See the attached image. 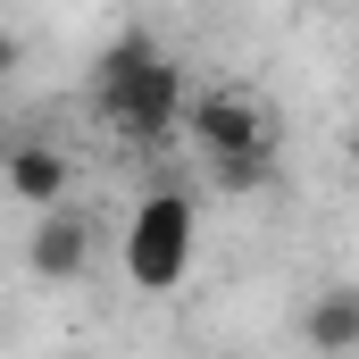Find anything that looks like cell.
I'll list each match as a JSON object with an SVG mask.
<instances>
[{"label":"cell","mask_w":359,"mask_h":359,"mask_svg":"<svg viewBox=\"0 0 359 359\" xmlns=\"http://www.w3.org/2000/svg\"><path fill=\"white\" fill-rule=\"evenodd\" d=\"M184 67L151 42V34H117L92 59V109L126 134V142H168L184 126Z\"/></svg>","instance_id":"1"},{"label":"cell","mask_w":359,"mask_h":359,"mask_svg":"<svg viewBox=\"0 0 359 359\" xmlns=\"http://www.w3.org/2000/svg\"><path fill=\"white\" fill-rule=\"evenodd\" d=\"M192 243H201L192 201L184 192H151L134 209V226H126V276H134V292H176L192 276Z\"/></svg>","instance_id":"2"},{"label":"cell","mask_w":359,"mask_h":359,"mask_svg":"<svg viewBox=\"0 0 359 359\" xmlns=\"http://www.w3.org/2000/svg\"><path fill=\"white\" fill-rule=\"evenodd\" d=\"M184 134L209 151V168H234V159H276V117L259 92L243 84H209L184 100Z\"/></svg>","instance_id":"3"},{"label":"cell","mask_w":359,"mask_h":359,"mask_svg":"<svg viewBox=\"0 0 359 359\" xmlns=\"http://www.w3.org/2000/svg\"><path fill=\"white\" fill-rule=\"evenodd\" d=\"M25 268L42 276V284H76L92 268V226L59 201V209H42V226H34V243H25Z\"/></svg>","instance_id":"4"},{"label":"cell","mask_w":359,"mask_h":359,"mask_svg":"<svg viewBox=\"0 0 359 359\" xmlns=\"http://www.w3.org/2000/svg\"><path fill=\"white\" fill-rule=\"evenodd\" d=\"M301 334H309V351H326V359H359V284L318 292L309 318H301Z\"/></svg>","instance_id":"5"},{"label":"cell","mask_w":359,"mask_h":359,"mask_svg":"<svg viewBox=\"0 0 359 359\" xmlns=\"http://www.w3.org/2000/svg\"><path fill=\"white\" fill-rule=\"evenodd\" d=\"M8 192L34 201V209H59V201H67V151H50V142H17V151H8Z\"/></svg>","instance_id":"6"},{"label":"cell","mask_w":359,"mask_h":359,"mask_svg":"<svg viewBox=\"0 0 359 359\" xmlns=\"http://www.w3.org/2000/svg\"><path fill=\"white\" fill-rule=\"evenodd\" d=\"M0 76H17V34L0 25Z\"/></svg>","instance_id":"7"}]
</instances>
